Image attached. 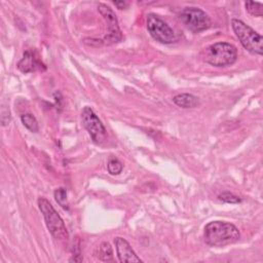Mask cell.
Listing matches in <instances>:
<instances>
[{"instance_id": "5b68a950", "label": "cell", "mask_w": 263, "mask_h": 263, "mask_svg": "<svg viewBox=\"0 0 263 263\" xmlns=\"http://www.w3.org/2000/svg\"><path fill=\"white\" fill-rule=\"evenodd\" d=\"M146 26L151 37L163 44H171L178 41L175 31L160 16L155 13H149L146 18Z\"/></svg>"}, {"instance_id": "2e32d148", "label": "cell", "mask_w": 263, "mask_h": 263, "mask_svg": "<svg viewBox=\"0 0 263 263\" xmlns=\"http://www.w3.org/2000/svg\"><path fill=\"white\" fill-rule=\"evenodd\" d=\"M107 167H108V172L111 175H118L121 173L123 168V164L117 158H110L108 161Z\"/></svg>"}, {"instance_id": "ac0fdd59", "label": "cell", "mask_w": 263, "mask_h": 263, "mask_svg": "<svg viewBox=\"0 0 263 263\" xmlns=\"http://www.w3.org/2000/svg\"><path fill=\"white\" fill-rule=\"evenodd\" d=\"M70 261H74V262L82 261V258L80 257V241L78 237H75V242L73 245V257L70 259Z\"/></svg>"}, {"instance_id": "5bb4252c", "label": "cell", "mask_w": 263, "mask_h": 263, "mask_svg": "<svg viewBox=\"0 0 263 263\" xmlns=\"http://www.w3.org/2000/svg\"><path fill=\"white\" fill-rule=\"evenodd\" d=\"M54 199L55 201L64 209V210H69V202L67 199V191L64 188H58L54 193Z\"/></svg>"}, {"instance_id": "7a4b0ae2", "label": "cell", "mask_w": 263, "mask_h": 263, "mask_svg": "<svg viewBox=\"0 0 263 263\" xmlns=\"http://www.w3.org/2000/svg\"><path fill=\"white\" fill-rule=\"evenodd\" d=\"M200 59L214 67H227L235 63L237 49L234 45L227 42L214 43L199 53Z\"/></svg>"}, {"instance_id": "4fadbf2b", "label": "cell", "mask_w": 263, "mask_h": 263, "mask_svg": "<svg viewBox=\"0 0 263 263\" xmlns=\"http://www.w3.org/2000/svg\"><path fill=\"white\" fill-rule=\"evenodd\" d=\"M98 257L102 261H110L113 259V251L109 242L104 241L100 245L99 251H98Z\"/></svg>"}, {"instance_id": "6da1fadb", "label": "cell", "mask_w": 263, "mask_h": 263, "mask_svg": "<svg viewBox=\"0 0 263 263\" xmlns=\"http://www.w3.org/2000/svg\"><path fill=\"white\" fill-rule=\"evenodd\" d=\"M203 236L209 246L221 248L236 242L240 237V233L237 227L231 223L213 221L205 225Z\"/></svg>"}, {"instance_id": "30bf717a", "label": "cell", "mask_w": 263, "mask_h": 263, "mask_svg": "<svg viewBox=\"0 0 263 263\" xmlns=\"http://www.w3.org/2000/svg\"><path fill=\"white\" fill-rule=\"evenodd\" d=\"M17 68L23 73H29L36 70H45L46 67L42 62L39 61L38 58L35 57L34 52L27 50L24 53V57L17 64Z\"/></svg>"}, {"instance_id": "ba28073f", "label": "cell", "mask_w": 263, "mask_h": 263, "mask_svg": "<svg viewBox=\"0 0 263 263\" xmlns=\"http://www.w3.org/2000/svg\"><path fill=\"white\" fill-rule=\"evenodd\" d=\"M98 10L103 16V18L105 20L109 30L108 34L103 38L102 42L106 45H111L116 42H119L122 38V35L119 29V25H118V21L115 12L111 9V7L103 3H100L98 5Z\"/></svg>"}, {"instance_id": "ffe728a7", "label": "cell", "mask_w": 263, "mask_h": 263, "mask_svg": "<svg viewBox=\"0 0 263 263\" xmlns=\"http://www.w3.org/2000/svg\"><path fill=\"white\" fill-rule=\"evenodd\" d=\"M113 3L117 6V8L119 9H123L125 7H127V3L124 1H113Z\"/></svg>"}, {"instance_id": "d6986e66", "label": "cell", "mask_w": 263, "mask_h": 263, "mask_svg": "<svg viewBox=\"0 0 263 263\" xmlns=\"http://www.w3.org/2000/svg\"><path fill=\"white\" fill-rule=\"evenodd\" d=\"M10 122V112L8 107L2 106L1 107V123L3 126H6Z\"/></svg>"}, {"instance_id": "7c38bea8", "label": "cell", "mask_w": 263, "mask_h": 263, "mask_svg": "<svg viewBox=\"0 0 263 263\" xmlns=\"http://www.w3.org/2000/svg\"><path fill=\"white\" fill-rule=\"evenodd\" d=\"M21 120H22V123L24 124V126L26 128H28L29 130L33 132V133H37L39 130L38 121L33 114L25 113V114L21 115Z\"/></svg>"}, {"instance_id": "8992f818", "label": "cell", "mask_w": 263, "mask_h": 263, "mask_svg": "<svg viewBox=\"0 0 263 263\" xmlns=\"http://www.w3.org/2000/svg\"><path fill=\"white\" fill-rule=\"evenodd\" d=\"M180 20L194 33L204 31L211 26L210 16L198 7H185L180 13Z\"/></svg>"}, {"instance_id": "8fae6325", "label": "cell", "mask_w": 263, "mask_h": 263, "mask_svg": "<svg viewBox=\"0 0 263 263\" xmlns=\"http://www.w3.org/2000/svg\"><path fill=\"white\" fill-rule=\"evenodd\" d=\"M173 102L184 109L194 108L199 104L198 98L191 93H179L173 98Z\"/></svg>"}, {"instance_id": "277c9868", "label": "cell", "mask_w": 263, "mask_h": 263, "mask_svg": "<svg viewBox=\"0 0 263 263\" xmlns=\"http://www.w3.org/2000/svg\"><path fill=\"white\" fill-rule=\"evenodd\" d=\"M231 26L241 45L248 51L254 54L262 55L263 39L259 33H257L251 27L237 18H233L231 21Z\"/></svg>"}, {"instance_id": "e0dca14e", "label": "cell", "mask_w": 263, "mask_h": 263, "mask_svg": "<svg viewBox=\"0 0 263 263\" xmlns=\"http://www.w3.org/2000/svg\"><path fill=\"white\" fill-rule=\"evenodd\" d=\"M219 199L224 202H227V203H238L241 201V199L238 196H236L230 192H223L222 194L219 195Z\"/></svg>"}, {"instance_id": "52a82bcc", "label": "cell", "mask_w": 263, "mask_h": 263, "mask_svg": "<svg viewBox=\"0 0 263 263\" xmlns=\"http://www.w3.org/2000/svg\"><path fill=\"white\" fill-rule=\"evenodd\" d=\"M81 121L95 143L101 144L105 141L107 136L106 128L90 107L86 106L83 108L81 112Z\"/></svg>"}, {"instance_id": "9a60e30c", "label": "cell", "mask_w": 263, "mask_h": 263, "mask_svg": "<svg viewBox=\"0 0 263 263\" xmlns=\"http://www.w3.org/2000/svg\"><path fill=\"white\" fill-rule=\"evenodd\" d=\"M247 11L254 15V16H262L263 14V5L260 2H253V1H248L245 3Z\"/></svg>"}, {"instance_id": "3957f363", "label": "cell", "mask_w": 263, "mask_h": 263, "mask_svg": "<svg viewBox=\"0 0 263 263\" xmlns=\"http://www.w3.org/2000/svg\"><path fill=\"white\" fill-rule=\"evenodd\" d=\"M38 206L43 215L46 227L51 235L59 240L67 239L69 237L67 227L51 203L46 198L40 197L38 199Z\"/></svg>"}, {"instance_id": "9c48e42d", "label": "cell", "mask_w": 263, "mask_h": 263, "mask_svg": "<svg viewBox=\"0 0 263 263\" xmlns=\"http://www.w3.org/2000/svg\"><path fill=\"white\" fill-rule=\"evenodd\" d=\"M117 256L120 262H142V260L137 256V254L132 249L130 245L122 237L117 236L114 239Z\"/></svg>"}]
</instances>
